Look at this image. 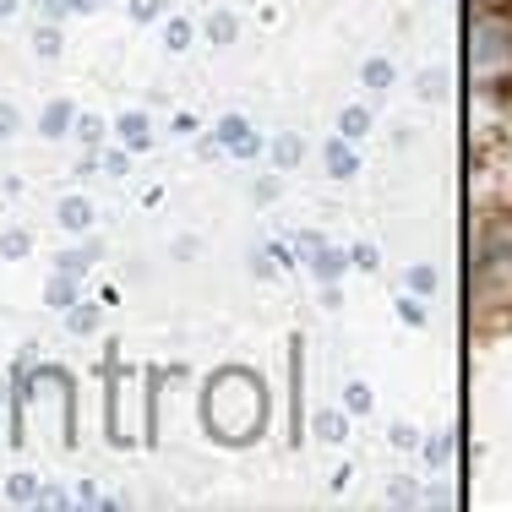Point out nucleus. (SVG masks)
Wrapping results in <instances>:
<instances>
[{
	"label": "nucleus",
	"instance_id": "obj_19",
	"mask_svg": "<svg viewBox=\"0 0 512 512\" xmlns=\"http://www.w3.org/2000/svg\"><path fill=\"white\" fill-rule=\"evenodd\" d=\"M349 409L365 414V409H371V393H365V387H349Z\"/></svg>",
	"mask_w": 512,
	"mask_h": 512
},
{
	"label": "nucleus",
	"instance_id": "obj_5",
	"mask_svg": "<svg viewBox=\"0 0 512 512\" xmlns=\"http://www.w3.org/2000/svg\"><path fill=\"white\" fill-rule=\"evenodd\" d=\"M218 137H224L229 148H240V153H256V142L246 137V120H240V115H229L224 126H218Z\"/></svg>",
	"mask_w": 512,
	"mask_h": 512
},
{
	"label": "nucleus",
	"instance_id": "obj_12",
	"mask_svg": "<svg viewBox=\"0 0 512 512\" xmlns=\"http://www.w3.org/2000/svg\"><path fill=\"white\" fill-rule=\"evenodd\" d=\"M316 436H322V442H338V436H344V414H322V420H316Z\"/></svg>",
	"mask_w": 512,
	"mask_h": 512
},
{
	"label": "nucleus",
	"instance_id": "obj_7",
	"mask_svg": "<svg viewBox=\"0 0 512 512\" xmlns=\"http://www.w3.org/2000/svg\"><path fill=\"white\" fill-rule=\"evenodd\" d=\"M327 169H333L338 180H344V175H355V153H349L344 142H333V148H327Z\"/></svg>",
	"mask_w": 512,
	"mask_h": 512
},
{
	"label": "nucleus",
	"instance_id": "obj_23",
	"mask_svg": "<svg viewBox=\"0 0 512 512\" xmlns=\"http://www.w3.org/2000/svg\"><path fill=\"white\" fill-rule=\"evenodd\" d=\"M60 50V33H39V55H55Z\"/></svg>",
	"mask_w": 512,
	"mask_h": 512
},
{
	"label": "nucleus",
	"instance_id": "obj_8",
	"mask_svg": "<svg viewBox=\"0 0 512 512\" xmlns=\"http://www.w3.org/2000/svg\"><path fill=\"white\" fill-rule=\"evenodd\" d=\"M207 39H213V44H229V39H235V17H229V11H213V22H207Z\"/></svg>",
	"mask_w": 512,
	"mask_h": 512
},
{
	"label": "nucleus",
	"instance_id": "obj_1",
	"mask_svg": "<svg viewBox=\"0 0 512 512\" xmlns=\"http://www.w3.org/2000/svg\"><path fill=\"white\" fill-rule=\"evenodd\" d=\"M262 414H267V393L246 371L218 376L213 393H207V420H213V431L229 436V442H246L256 425H262Z\"/></svg>",
	"mask_w": 512,
	"mask_h": 512
},
{
	"label": "nucleus",
	"instance_id": "obj_25",
	"mask_svg": "<svg viewBox=\"0 0 512 512\" xmlns=\"http://www.w3.org/2000/svg\"><path fill=\"white\" fill-rule=\"evenodd\" d=\"M11 11H17V0H0V17H11Z\"/></svg>",
	"mask_w": 512,
	"mask_h": 512
},
{
	"label": "nucleus",
	"instance_id": "obj_4",
	"mask_svg": "<svg viewBox=\"0 0 512 512\" xmlns=\"http://www.w3.org/2000/svg\"><path fill=\"white\" fill-rule=\"evenodd\" d=\"M60 224H66V229H88L93 224V207L82 197H66V202H60Z\"/></svg>",
	"mask_w": 512,
	"mask_h": 512
},
{
	"label": "nucleus",
	"instance_id": "obj_2",
	"mask_svg": "<svg viewBox=\"0 0 512 512\" xmlns=\"http://www.w3.org/2000/svg\"><path fill=\"white\" fill-rule=\"evenodd\" d=\"M507 71H512V22L485 11V17L474 22V77L502 82Z\"/></svg>",
	"mask_w": 512,
	"mask_h": 512
},
{
	"label": "nucleus",
	"instance_id": "obj_24",
	"mask_svg": "<svg viewBox=\"0 0 512 512\" xmlns=\"http://www.w3.org/2000/svg\"><path fill=\"white\" fill-rule=\"evenodd\" d=\"M66 6H71V11H93L99 0H66Z\"/></svg>",
	"mask_w": 512,
	"mask_h": 512
},
{
	"label": "nucleus",
	"instance_id": "obj_9",
	"mask_svg": "<svg viewBox=\"0 0 512 512\" xmlns=\"http://www.w3.org/2000/svg\"><path fill=\"white\" fill-rule=\"evenodd\" d=\"M338 126H344V137H365V131H371V115H365V109H344Z\"/></svg>",
	"mask_w": 512,
	"mask_h": 512
},
{
	"label": "nucleus",
	"instance_id": "obj_13",
	"mask_svg": "<svg viewBox=\"0 0 512 512\" xmlns=\"http://www.w3.org/2000/svg\"><path fill=\"white\" fill-rule=\"evenodd\" d=\"M273 158H278L284 169H295V164H300V137H284V142L273 148Z\"/></svg>",
	"mask_w": 512,
	"mask_h": 512
},
{
	"label": "nucleus",
	"instance_id": "obj_11",
	"mask_svg": "<svg viewBox=\"0 0 512 512\" xmlns=\"http://www.w3.org/2000/svg\"><path fill=\"white\" fill-rule=\"evenodd\" d=\"M387 82H393V66H387V60H371V66H365V88H387Z\"/></svg>",
	"mask_w": 512,
	"mask_h": 512
},
{
	"label": "nucleus",
	"instance_id": "obj_22",
	"mask_svg": "<svg viewBox=\"0 0 512 512\" xmlns=\"http://www.w3.org/2000/svg\"><path fill=\"white\" fill-rule=\"evenodd\" d=\"M93 327V311H71V333H88Z\"/></svg>",
	"mask_w": 512,
	"mask_h": 512
},
{
	"label": "nucleus",
	"instance_id": "obj_16",
	"mask_svg": "<svg viewBox=\"0 0 512 512\" xmlns=\"http://www.w3.org/2000/svg\"><path fill=\"white\" fill-rule=\"evenodd\" d=\"M186 39H191V28H186V22H169V50H186Z\"/></svg>",
	"mask_w": 512,
	"mask_h": 512
},
{
	"label": "nucleus",
	"instance_id": "obj_15",
	"mask_svg": "<svg viewBox=\"0 0 512 512\" xmlns=\"http://www.w3.org/2000/svg\"><path fill=\"white\" fill-rule=\"evenodd\" d=\"M50 306H71V278H55L50 284Z\"/></svg>",
	"mask_w": 512,
	"mask_h": 512
},
{
	"label": "nucleus",
	"instance_id": "obj_6",
	"mask_svg": "<svg viewBox=\"0 0 512 512\" xmlns=\"http://www.w3.org/2000/svg\"><path fill=\"white\" fill-rule=\"evenodd\" d=\"M120 137H126V148H148V120L126 115V120H120Z\"/></svg>",
	"mask_w": 512,
	"mask_h": 512
},
{
	"label": "nucleus",
	"instance_id": "obj_3",
	"mask_svg": "<svg viewBox=\"0 0 512 512\" xmlns=\"http://www.w3.org/2000/svg\"><path fill=\"white\" fill-rule=\"evenodd\" d=\"M474 289L485 300H512V224H496L485 235L480 267H474Z\"/></svg>",
	"mask_w": 512,
	"mask_h": 512
},
{
	"label": "nucleus",
	"instance_id": "obj_14",
	"mask_svg": "<svg viewBox=\"0 0 512 512\" xmlns=\"http://www.w3.org/2000/svg\"><path fill=\"white\" fill-rule=\"evenodd\" d=\"M0 251H6V256H22V251H28V235H22V229H11V235L0 240Z\"/></svg>",
	"mask_w": 512,
	"mask_h": 512
},
{
	"label": "nucleus",
	"instance_id": "obj_20",
	"mask_svg": "<svg viewBox=\"0 0 512 512\" xmlns=\"http://www.w3.org/2000/svg\"><path fill=\"white\" fill-rule=\"evenodd\" d=\"M11 131H17V109L0 104V137H11Z\"/></svg>",
	"mask_w": 512,
	"mask_h": 512
},
{
	"label": "nucleus",
	"instance_id": "obj_18",
	"mask_svg": "<svg viewBox=\"0 0 512 512\" xmlns=\"http://www.w3.org/2000/svg\"><path fill=\"white\" fill-rule=\"evenodd\" d=\"M316 273L333 278V273H338V251H322V256H316Z\"/></svg>",
	"mask_w": 512,
	"mask_h": 512
},
{
	"label": "nucleus",
	"instance_id": "obj_21",
	"mask_svg": "<svg viewBox=\"0 0 512 512\" xmlns=\"http://www.w3.org/2000/svg\"><path fill=\"white\" fill-rule=\"evenodd\" d=\"M409 284H414V289H431V284H436V273H431V267H414Z\"/></svg>",
	"mask_w": 512,
	"mask_h": 512
},
{
	"label": "nucleus",
	"instance_id": "obj_10",
	"mask_svg": "<svg viewBox=\"0 0 512 512\" xmlns=\"http://www.w3.org/2000/svg\"><path fill=\"white\" fill-rule=\"evenodd\" d=\"M71 120V104H50V115H44V137H60Z\"/></svg>",
	"mask_w": 512,
	"mask_h": 512
},
{
	"label": "nucleus",
	"instance_id": "obj_17",
	"mask_svg": "<svg viewBox=\"0 0 512 512\" xmlns=\"http://www.w3.org/2000/svg\"><path fill=\"white\" fill-rule=\"evenodd\" d=\"M158 11H164V0H137V6H131V17L148 22V17H158Z\"/></svg>",
	"mask_w": 512,
	"mask_h": 512
}]
</instances>
